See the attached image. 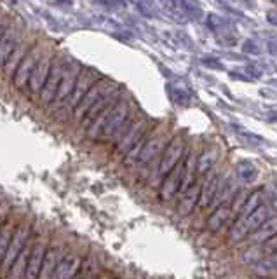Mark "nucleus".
I'll list each match as a JSON object with an SVG mask.
<instances>
[{
    "label": "nucleus",
    "instance_id": "f257e3e1",
    "mask_svg": "<svg viewBox=\"0 0 277 279\" xmlns=\"http://www.w3.org/2000/svg\"><path fill=\"white\" fill-rule=\"evenodd\" d=\"M269 218L270 216H269V206H267V204H263V206H260L258 209H254L253 213L241 215L235 220L232 229L229 231V241L234 244V243H241L248 235L251 237Z\"/></svg>",
    "mask_w": 277,
    "mask_h": 279
},
{
    "label": "nucleus",
    "instance_id": "f03ea898",
    "mask_svg": "<svg viewBox=\"0 0 277 279\" xmlns=\"http://www.w3.org/2000/svg\"><path fill=\"white\" fill-rule=\"evenodd\" d=\"M143 138H147V122L145 120H129L124 126V129L119 133L117 143H115V152L117 154H129L136 145L141 141Z\"/></svg>",
    "mask_w": 277,
    "mask_h": 279
},
{
    "label": "nucleus",
    "instance_id": "7ed1b4c3",
    "mask_svg": "<svg viewBox=\"0 0 277 279\" xmlns=\"http://www.w3.org/2000/svg\"><path fill=\"white\" fill-rule=\"evenodd\" d=\"M185 150H186L185 140H183L180 135L173 136V138L169 140L167 147L164 148L162 156H161V161H159V166H157V173H159V175H161V176H164V175L167 176V175H169L174 167L180 164V161H182Z\"/></svg>",
    "mask_w": 277,
    "mask_h": 279
},
{
    "label": "nucleus",
    "instance_id": "20e7f679",
    "mask_svg": "<svg viewBox=\"0 0 277 279\" xmlns=\"http://www.w3.org/2000/svg\"><path fill=\"white\" fill-rule=\"evenodd\" d=\"M40 58H42V54H40V46L35 44L26 52V56H24L23 60L18 63V67L14 68V72H12L11 80H12V84H14V88L23 89L24 86H28L30 77H32L37 65H39Z\"/></svg>",
    "mask_w": 277,
    "mask_h": 279
},
{
    "label": "nucleus",
    "instance_id": "39448f33",
    "mask_svg": "<svg viewBox=\"0 0 277 279\" xmlns=\"http://www.w3.org/2000/svg\"><path fill=\"white\" fill-rule=\"evenodd\" d=\"M127 122H129V105L124 100H117V103L114 105V110H112L110 117L107 120V126H105L103 133H101V138L108 140L114 138V136H119V133L122 131Z\"/></svg>",
    "mask_w": 277,
    "mask_h": 279
},
{
    "label": "nucleus",
    "instance_id": "423d86ee",
    "mask_svg": "<svg viewBox=\"0 0 277 279\" xmlns=\"http://www.w3.org/2000/svg\"><path fill=\"white\" fill-rule=\"evenodd\" d=\"M67 58H60L52 63V70L51 75H49L47 82L44 86L42 93H40V101L44 105L51 103V101L56 100V94H58V89H60V84L63 80L65 73H67Z\"/></svg>",
    "mask_w": 277,
    "mask_h": 279
},
{
    "label": "nucleus",
    "instance_id": "0eeeda50",
    "mask_svg": "<svg viewBox=\"0 0 277 279\" xmlns=\"http://www.w3.org/2000/svg\"><path fill=\"white\" fill-rule=\"evenodd\" d=\"M108 91H112V84L108 82V80H101V82H98L94 88L91 89V91L84 96L82 101H80V103L73 108V117L82 122L84 117L89 114V110H91V108L94 107V105L98 103V101L101 100V98H103Z\"/></svg>",
    "mask_w": 277,
    "mask_h": 279
},
{
    "label": "nucleus",
    "instance_id": "6e6552de",
    "mask_svg": "<svg viewBox=\"0 0 277 279\" xmlns=\"http://www.w3.org/2000/svg\"><path fill=\"white\" fill-rule=\"evenodd\" d=\"M167 136H169V131L166 128H161L152 135V138H147L145 145L141 148V154H139V159H138V164H147L154 159L155 156H162L164 148L167 147Z\"/></svg>",
    "mask_w": 277,
    "mask_h": 279
},
{
    "label": "nucleus",
    "instance_id": "1a4fd4ad",
    "mask_svg": "<svg viewBox=\"0 0 277 279\" xmlns=\"http://www.w3.org/2000/svg\"><path fill=\"white\" fill-rule=\"evenodd\" d=\"M52 63H54V61H52V54L49 51H46L42 54V58H40L37 68L33 70L32 77H30V82H28V91L32 93L33 96L42 93L44 86H46L49 75H51Z\"/></svg>",
    "mask_w": 277,
    "mask_h": 279
},
{
    "label": "nucleus",
    "instance_id": "9d476101",
    "mask_svg": "<svg viewBox=\"0 0 277 279\" xmlns=\"http://www.w3.org/2000/svg\"><path fill=\"white\" fill-rule=\"evenodd\" d=\"M28 234H30V229H28L26 225H21V227H18L16 231L12 232L11 244H9L7 253L4 255V269L5 271L14 265V262L18 260V256H20L21 253H23L24 248H26Z\"/></svg>",
    "mask_w": 277,
    "mask_h": 279
},
{
    "label": "nucleus",
    "instance_id": "9b49d317",
    "mask_svg": "<svg viewBox=\"0 0 277 279\" xmlns=\"http://www.w3.org/2000/svg\"><path fill=\"white\" fill-rule=\"evenodd\" d=\"M96 77H98V73L92 72L91 68H84L82 72H80L79 80H77V86H75V89H73V94H71V98L68 100L71 105H73V108H75L77 105L82 101L84 96L98 84L96 82Z\"/></svg>",
    "mask_w": 277,
    "mask_h": 279
},
{
    "label": "nucleus",
    "instance_id": "f8f14e48",
    "mask_svg": "<svg viewBox=\"0 0 277 279\" xmlns=\"http://www.w3.org/2000/svg\"><path fill=\"white\" fill-rule=\"evenodd\" d=\"M182 184H183V164H178L174 167L173 171L164 178L162 185H161V199L162 201H169L174 197V194L182 192Z\"/></svg>",
    "mask_w": 277,
    "mask_h": 279
},
{
    "label": "nucleus",
    "instance_id": "ddd939ff",
    "mask_svg": "<svg viewBox=\"0 0 277 279\" xmlns=\"http://www.w3.org/2000/svg\"><path fill=\"white\" fill-rule=\"evenodd\" d=\"M199 199H201V185L195 182L194 185L186 188L185 192H182L178 204H176V211L180 216H186L194 211V208L199 206Z\"/></svg>",
    "mask_w": 277,
    "mask_h": 279
},
{
    "label": "nucleus",
    "instance_id": "4468645a",
    "mask_svg": "<svg viewBox=\"0 0 277 279\" xmlns=\"http://www.w3.org/2000/svg\"><path fill=\"white\" fill-rule=\"evenodd\" d=\"M79 75H80L79 68H77L75 65L68 68L63 80H61V84H60V89H58L54 103H63V101L70 100L71 94H73V89H75V86H77V80H79Z\"/></svg>",
    "mask_w": 277,
    "mask_h": 279
},
{
    "label": "nucleus",
    "instance_id": "2eb2a0df",
    "mask_svg": "<svg viewBox=\"0 0 277 279\" xmlns=\"http://www.w3.org/2000/svg\"><path fill=\"white\" fill-rule=\"evenodd\" d=\"M80 265H82V258L79 255H75V253H70V255L61 260V263L52 272L51 279H71L79 272Z\"/></svg>",
    "mask_w": 277,
    "mask_h": 279
},
{
    "label": "nucleus",
    "instance_id": "dca6fc26",
    "mask_svg": "<svg viewBox=\"0 0 277 279\" xmlns=\"http://www.w3.org/2000/svg\"><path fill=\"white\" fill-rule=\"evenodd\" d=\"M46 253H47V250L44 248L42 243L33 244L32 255H30V260H28V267H26V274H24V279H39L40 278V272H42V265H44V258H46Z\"/></svg>",
    "mask_w": 277,
    "mask_h": 279
},
{
    "label": "nucleus",
    "instance_id": "f3484780",
    "mask_svg": "<svg viewBox=\"0 0 277 279\" xmlns=\"http://www.w3.org/2000/svg\"><path fill=\"white\" fill-rule=\"evenodd\" d=\"M218 188H220V184H218V175L213 173V175L208 176L201 185V199H199V208L201 209H206V208L211 206L214 199H216Z\"/></svg>",
    "mask_w": 277,
    "mask_h": 279
},
{
    "label": "nucleus",
    "instance_id": "a211bd4d",
    "mask_svg": "<svg viewBox=\"0 0 277 279\" xmlns=\"http://www.w3.org/2000/svg\"><path fill=\"white\" fill-rule=\"evenodd\" d=\"M232 216L234 215H232V208H230V204H222V206L214 208V211L208 216L206 227L209 229L211 232H216V231H220Z\"/></svg>",
    "mask_w": 277,
    "mask_h": 279
},
{
    "label": "nucleus",
    "instance_id": "6ab92c4d",
    "mask_svg": "<svg viewBox=\"0 0 277 279\" xmlns=\"http://www.w3.org/2000/svg\"><path fill=\"white\" fill-rule=\"evenodd\" d=\"M63 250L61 248H49L47 253H46V258H44V265H42V272H40L39 279H51L52 272L56 271V267L61 263L63 260Z\"/></svg>",
    "mask_w": 277,
    "mask_h": 279
},
{
    "label": "nucleus",
    "instance_id": "aec40b11",
    "mask_svg": "<svg viewBox=\"0 0 277 279\" xmlns=\"http://www.w3.org/2000/svg\"><path fill=\"white\" fill-rule=\"evenodd\" d=\"M218 157H220V148L216 145H211V147H206L201 152V156L197 159V173L199 175H204L206 171H209L211 167L216 164Z\"/></svg>",
    "mask_w": 277,
    "mask_h": 279
},
{
    "label": "nucleus",
    "instance_id": "412c9836",
    "mask_svg": "<svg viewBox=\"0 0 277 279\" xmlns=\"http://www.w3.org/2000/svg\"><path fill=\"white\" fill-rule=\"evenodd\" d=\"M277 235V216L274 218H269L253 235H251V241L258 244H265L267 241L274 239Z\"/></svg>",
    "mask_w": 277,
    "mask_h": 279
},
{
    "label": "nucleus",
    "instance_id": "4be33fe9",
    "mask_svg": "<svg viewBox=\"0 0 277 279\" xmlns=\"http://www.w3.org/2000/svg\"><path fill=\"white\" fill-rule=\"evenodd\" d=\"M32 248L30 244H26V248L23 250L18 260L14 262V265L11 267V272H9V278L12 279H24V274H26V267H28V260H30V255H32Z\"/></svg>",
    "mask_w": 277,
    "mask_h": 279
},
{
    "label": "nucleus",
    "instance_id": "5701e85b",
    "mask_svg": "<svg viewBox=\"0 0 277 279\" xmlns=\"http://www.w3.org/2000/svg\"><path fill=\"white\" fill-rule=\"evenodd\" d=\"M235 173H237V178L242 180V182H253L258 176L256 166L250 161H241L235 167Z\"/></svg>",
    "mask_w": 277,
    "mask_h": 279
},
{
    "label": "nucleus",
    "instance_id": "b1692460",
    "mask_svg": "<svg viewBox=\"0 0 277 279\" xmlns=\"http://www.w3.org/2000/svg\"><path fill=\"white\" fill-rule=\"evenodd\" d=\"M265 197L269 201V208H272L274 211H277V185L272 184L269 187H265Z\"/></svg>",
    "mask_w": 277,
    "mask_h": 279
},
{
    "label": "nucleus",
    "instance_id": "393cba45",
    "mask_svg": "<svg viewBox=\"0 0 277 279\" xmlns=\"http://www.w3.org/2000/svg\"><path fill=\"white\" fill-rule=\"evenodd\" d=\"M261 251H263V255L267 256H272L277 253V235L274 237V239L267 241L265 244H261Z\"/></svg>",
    "mask_w": 277,
    "mask_h": 279
},
{
    "label": "nucleus",
    "instance_id": "a878e982",
    "mask_svg": "<svg viewBox=\"0 0 277 279\" xmlns=\"http://www.w3.org/2000/svg\"><path fill=\"white\" fill-rule=\"evenodd\" d=\"M244 49H246V51H253V52H258V47H256V46H254V42H253V40H250V42H248V44L244 46Z\"/></svg>",
    "mask_w": 277,
    "mask_h": 279
},
{
    "label": "nucleus",
    "instance_id": "bb28decb",
    "mask_svg": "<svg viewBox=\"0 0 277 279\" xmlns=\"http://www.w3.org/2000/svg\"><path fill=\"white\" fill-rule=\"evenodd\" d=\"M267 20H269L272 24H277V11L269 12V16H267Z\"/></svg>",
    "mask_w": 277,
    "mask_h": 279
},
{
    "label": "nucleus",
    "instance_id": "cd10ccee",
    "mask_svg": "<svg viewBox=\"0 0 277 279\" xmlns=\"http://www.w3.org/2000/svg\"><path fill=\"white\" fill-rule=\"evenodd\" d=\"M87 279H96V278H92V276H91V278H87Z\"/></svg>",
    "mask_w": 277,
    "mask_h": 279
}]
</instances>
